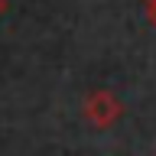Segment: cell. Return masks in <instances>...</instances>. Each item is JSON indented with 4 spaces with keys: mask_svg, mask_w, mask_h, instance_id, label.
<instances>
[{
    "mask_svg": "<svg viewBox=\"0 0 156 156\" xmlns=\"http://www.w3.org/2000/svg\"><path fill=\"white\" fill-rule=\"evenodd\" d=\"M146 3H150V0H146Z\"/></svg>",
    "mask_w": 156,
    "mask_h": 156,
    "instance_id": "obj_4",
    "label": "cell"
},
{
    "mask_svg": "<svg viewBox=\"0 0 156 156\" xmlns=\"http://www.w3.org/2000/svg\"><path fill=\"white\" fill-rule=\"evenodd\" d=\"M124 114V104L117 101L114 91H107V88H98L91 94L85 98V120L98 130H107V127H114Z\"/></svg>",
    "mask_w": 156,
    "mask_h": 156,
    "instance_id": "obj_1",
    "label": "cell"
},
{
    "mask_svg": "<svg viewBox=\"0 0 156 156\" xmlns=\"http://www.w3.org/2000/svg\"><path fill=\"white\" fill-rule=\"evenodd\" d=\"M146 20H150V26L156 29V0H150V3H146Z\"/></svg>",
    "mask_w": 156,
    "mask_h": 156,
    "instance_id": "obj_2",
    "label": "cell"
},
{
    "mask_svg": "<svg viewBox=\"0 0 156 156\" xmlns=\"http://www.w3.org/2000/svg\"><path fill=\"white\" fill-rule=\"evenodd\" d=\"M7 7H10L7 0H0V16H3V13H7Z\"/></svg>",
    "mask_w": 156,
    "mask_h": 156,
    "instance_id": "obj_3",
    "label": "cell"
}]
</instances>
